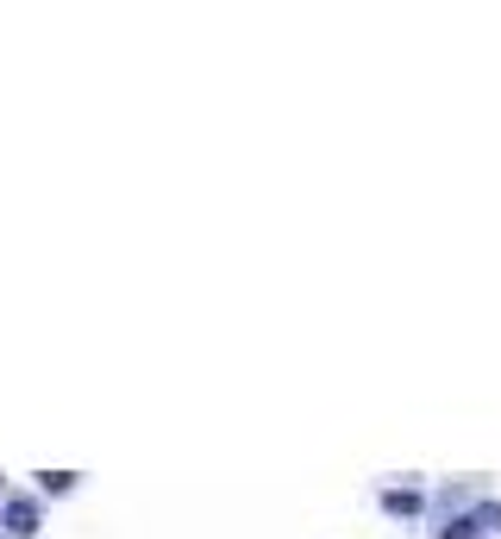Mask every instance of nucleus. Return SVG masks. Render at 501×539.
Listing matches in <instances>:
<instances>
[{
    "label": "nucleus",
    "mask_w": 501,
    "mask_h": 539,
    "mask_svg": "<svg viewBox=\"0 0 501 539\" xmlns=\"http://www.w3.org/2000/svg\"><path fill=\"white\" fill-rule=\"evenodd\" d=\"M7 533H19V539H26V533H38V502L13 496V502H7Z\"/></svg>",
    "instance_id": "f03ea898"
},
{
    "label": "nucleus",
    "mask_w": 501,
    "mask_h": 539,
    "mask_svg": "<svg viewBox=\"0 0 501 539\" xmlns=\"http://www.w3.org/2000/svg\"><path fill=\"white\" fill-rule=\"evenodd\" d=\"M489 521H501V508H470V514H458V521L445 527V539H476Z\"/></svg>",
    "instance_id": "f257e3e1"
}]
</instances>
